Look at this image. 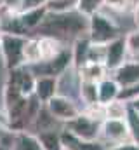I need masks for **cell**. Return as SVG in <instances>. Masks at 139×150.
Returning a JSON list of instances; mask_svg holds the SVG:
<instances>
[{"instance_id": "obj_1", "label": "cell", "mask_w": 139, "mask_h": 150, "mask_svg": "<svg viewBox=\"0 0 139 150\" xmlns=\"http://www.w3.org/2000/svg\"><path fill=\"white\" fill-rule=\"evenodd\" d=\"M37 32L61 40L63 37H80L87 33V18L82 16L78 11L68 14H47Z\"/></svg>"}, {"instance_id": "obj_2", "label": "cell", "mask_w": 139, "mask_h": 150, "mask_svg": "<svg viewBox=\"0 0 139 150\" xmlns=\"http://www.w3.org/2000/svg\"><path fill=\"white\" fill-rule=\"evenodd\" d=\"M28 37L12 35V33H0V61L4 63L5 70H16L25 67L23 63V49Z\"/></svg>"}, {"instance_id": "obj_3", "label": "cell", "mask_w": 139, "mask_h": 150, "mask_svg": "<svg viewBox=\"0 0 139 150\" xmlns=\"http://www.w3.org/2000/svg\"><path fill=\"white\" fill-rule=\"evenodd\" d=\"M87 37L91 44L106 45L108 42L118 38V26L101 12H96L87 18Z\"/></svg>"}, {"instance_id": "obj_4", "label": "cell", "mask_w": 139, "mask_h": 150, "mask_svg": "<svg viewBox=\"0 0 139 150\" xmlns=\"http://www.w3.org/2000/svg\"><path fill=\"white\" fill-rule=\"evenodd\" d=\"M65 131H68L70 134H73L75 138L94 142L101 134V122L92 119V117H89L87 113H78L75 119L66 122Z\"/></svg>"}, {"instance_id": "obj_5", "label": "cell", "mask_w": 139, "mask_h": 150, "mask_svg": "<svg viewBox=\"0 0 139 150\" xmlns=\"http://www.w3.org/2000/svg\"><path fill=\"white\" fill-rule=\"evenodd\" d=\"M71 49H63L58 56H54L52 59H47V61H40L37 65L28 67L32 70V74L35 77H58L63 75L66 72L70 65H71Z\"/></svg>"}, {"instance_id": "obj_6", "label": "cell", "mask_w": 139, "mask_h": 150, "mask_svg": "<svg viewBox=\"0 0 139 150\" xmlns=\"http://www.w3.org/2000/svg\"><path fill=\"white\" fill-rule=\"evenodd\" d=\"M45 108L49 110V113L58 120V122H70L71 119H75L80 110H78V107L70 100L66 96H63V94H56L54 98H51L47 103H45Z\"/></svg>"}, {"instance_id": "obj_7", "label": "cell", "mask_w": 139, "mask_h": 150, "mask_svg": "<svg viewBox=\"0 0 139 150\" xmlns=\"http://www.w3.org/2000/svg\"><path fill=\"white\" fill-rule=\"evenodd\" d=\"M125 54H127V49H125L124 38L118 37L111 42H108L104 47V68L110 72L117 70L122 63H125Z\"/></svg>"}, {"instance_id": "obj_8", "label": "cell", "mask_w": 139, "mask_h": 150, "mask_svg": "<svg viewBox=\"0 0 139 150\" xmlns=\"http://www.w3.org/2000/svg\"><path fill=\"white\" fill-rule=\"evenodd\" d=\"M7 79L18 87V91H19L23 96H26V98L33 96L37 77L32 74V70H30L28 67H19V68H16V70H11Z\"/></svg>"}, {"instance_id": "obj_9", "label": "cell", "mask_w": 139, "mask_h": 150, "mask_svg": "<svg viewBox=\"0 0 139 150\" xmlns=\"http://www.w3.org/2000/svg\"><path fill=\"white\" fill-rule=\"evenodd\" d=\"M113 80L120 86V89H127L139 84V61L122 63L117 70H113Z\"/></svg>"}, {"instance_id": "obj_10", "label": "cell", "mask_w": 139, "mask_h": 150, "mask_svg": "<svg viewBox=\"0 0 139 150\" xmlns=\"http://www.w3.org/2000/svg\"><path fill=\"white\" fill-rule=\"evenodd\" d=\"M101 134L106 140L113 142V143H124L125 140H129V129L125 120H113V119H104L101 122Z\"/></svg>"}, {"instance_id": "obj_11", "label": "cell", "mask_w": 139, "mask_h": 150, "mask_svg": "<svg viewBox=\"0 0 139 150\" xmlns=\"http://www.w3.org/2000/svg\"><path fill=\"white\" fill-rule=\"evenodd\" d=\"M58 89H59V79L58 77H37L33 96L42 105H45L51 98H54L58 94Z\"/></svg>"}, {"instance_id": "obj_12", "label": "cell", "mask_w": 139, "mask_h": 150, "mask_svg": "<svg viewBox=\"0 0 139 150\" xmlns=\"http://www.w3.org/2000/svg\"><path fill=\"white\" fill-rule=\"evenodd\" d=\"M61 142H63L65 150H106V147L101 142H98V140H94V142L80 140V138H75L73 134H70L68 131L61 133Z\"/></svg>"}, {"instance_id": "obj_13", "label": "cell", "mask_w": 139, "mask_h": 150, "mask_svg": "<svg viewBox=\"0 0 139 150\" xmlns=\"http://www.w3.org/2000/svg\"><path fill=\"white\" fill-rule=\"evenodd\" d=\"M120 94V86L113 79H103L98 82V103L99 105H108L115 100H118Z\"/></svg>"}, {"instance_id": "obj_14", "label": "cell", "mask_w": 139, "mask_h": 150, "mask_svg": "<svg viewBox=\"0 0 139 150\" xmlns=\"http://www.w3.org/2000/svg\"><path fill=\"white\" fill-rule=\"evenodd\" d=\"M45 16H47L45 7H37V9H28V11L18 12V18H19V21H21V25H23L28 32H35V30L42 25V21L45 19Z\"/></svg>"}, {"instance_id": "obj_15", "label": "cell", "mask_w": 139, "mask_h": 150, "mask_svg": "<svg viewBox=\"0 0 139 150\" xmlns=\"http://www.w3.org/2000/svg\"><path fill=\"white\" fill-rule=\"evenodd\" d=\"M38 47H40V61H47L52 59L54 56H58L65 47L61 44V40L49 35H42L38 37Z\"/></svg>"}, {"instance_id": "obj_16", "label": "cell", "mask_w": 139, "mask_h": 150, "mask_svg": "<svg viewBox=\"0 0 139 150\" xmlns=\"http://www.w3.org/2000/svg\"><path fill=\"white\" fill-rule=\"evenodd\" d=\"M89 45H91V40L89 37H77L75 38V44L71 47V65L78 70L84 63H87V52H89Z\"/></svg>"}, {"instance_id": "obj_17", "label": "cell", "mask_w": 139, "mask_h": 150, "mask_svg": "<svg viewBox=\"0 0 139 150\" xmlns=\"http://www.w3.org/2000/svg\"><path fill=\"white\" fill-rule=\"evenodd\" d=\"M106 68H104L103 63H84L80 68H78V74H80V80H91V82H99L106 79Z\"/></svg>"}, {"instance_id": "obj_18", "label": "cell", "mask_w": 139, "mask_h": 150, "mask_svg": "<svg viewBox=\"0 0 139 150\" xmlns=\"http://www.w3.org/2000/svg\"><path fill=\"white\" fill-rule=\"evenodd\" d=\"M42 150H65L63 142H61V133H58L56 129L52 131H42L35 134Z\"/></svg>"}, {"instance_id": "obj_19", "label": "cell", "mask_w": 139, "mask_h": 150, "mask_svg": "<svg viewBox=\"0 0 139 150\" xmlns=\"http://www.w3.org/2000/svg\"><path fill=\"white\" fill-rule=\"evenodd\" d=\"M12 150H42V147H40L37 136L32 134L30 131H19V133H16Z\"/></svg>"}, {"instance_id": "obj_20", "label": "cell", "mask_w": 139, "mask_h": 150, "mask_svg": "<svg viewBox=\"0 0 139 150\" xmlns=\"http://www.w3.org/2000/svg\"><path fill=\"white\" fill-rule=\"evenodd\" d=\"M23 63L25 67H32L40 63V47H38V37H28L23 49Z\"/></svg>"}, {"instance_id": "obj_21", "label": "cell", "mask_w": 139, "mask_h": 150, "mask_svg": "<svg viewBox=\"0 0 139 150\" xmlns=\"http://www.w3.org/2000/svg\"><path fill=\"white\" fill-rule=\"evenodd\" d=\"M44 7L47 14H68L77 11L78 0H47Z\"/></svg>"}, {"instance_id": "obj_22", "label": "cell", "mask_w": 139, "mask_h": 150, "mask_svg": "<svg viewBox=\"0 0 139 150\" xmlns=\"http://www.w3.org/2000/svg\"><path fill=\"white\" fill-rule=\"evenodd\" d=\"M129 105L122 100H115L108 105H104V119H113V120H125Z\"/></svg>"}, {"instance_id": "obj_23", "label": "cell", "mask_w": 139, "mask_h": 150, "mask_svg": "<svg viewBox=\"0 0 139 150\" xmlns=\"http://www.w3.org/2000/svg\"><path fill=\"white\" fill-rule=\"evenodd\" d=\"M125 124H127V129H129V136H131L132 143L139 147V112H138V110H134L131 105H129V108H127Z\"/></svg>"}, {"instance_id": "obj_24", "label": "cell", "mask_w": 139, "mask_h": 150, "mask_svg": "<svg viewBox=\"0 0 139 150\" xmlns=\"http://www.w3.org/2000/svg\"><path fill=\"white\" fill-rule=\"evenodd\" d=\"M80 98L87 107L98 103V82L80 80Z\"/></svg>"}, {"instance_id": "obj_25", "label": "cell", "mask_w": 139, "mask_h": 150, "mask_svg": "<svg viewBox=\"0 0 139 150\" xmlns=\"http://www.w3.org/2000/svg\"><path fill=\"white\" fill-rule=\"evenodd\" d=\"M103 4H104V0H78V7H77V11H78L82 16L89 18V16L99 12V9H101Z\"/></svg>"}, {"instance_id": "obj_26", "label": "cell", "mask_w": 139, "mask_h": 150, "mask_svg": "<svg viewBox=\"0 0 139 150\" xmlns=\"http://www.w3.org/2000/svg\"><path fill=\"white\" fill-rule=\"evenodd\" d=\"M124 42H125L127 52H131L132 56H139V28L131 32L127 37L124 38Z\"/></svg>"}, {"instance_id": "obj_27", "label": "cell", "mask_w": 139, "mask_h": 150, "mask_svg": "<svg viewBox=\"0 0 139 150\" xmlns=\"http://www.w3.org/2000/svg\"><path fill=\"white\" fill-rule=\"evenodd\" d=\"M103 5L110 7V9H115V11H125L129 5V0H104Z\"/></svg>"}, {"instance_id": "obj_28", "label": "cell", "mask_w": 139, "mask_h": 150, "mask_svg": "<svg viewBox=\"0 0 139 150\" xmlns=\"http://www.w3.org/2000/svg\"><path fill=\"white\" fill-rule=\"evenodd\" d=\"M47 0H21V11H28V9H37V7H44Z\"/></svg>"}, {"instance_id": "obj_29", "label": "cell", "mask_w": 139, "mask_h": 150, "mask_svg": "<svg viewBox=\"0 0 139 150\" xmlns=\"http://www.w3.org/2000/svg\"><path fill=\"white\" fill-rule=\"evenodd\" d=\"M110 150H139V147L134 145L132 142H124V143H118V145L111 147Z\"/></svg>"}, {"instance_id": "obj_30", "label": "cell", "mask_w": 139, "mask_h": 150, "mask_svg": "<svg viewBox=\"0 0 139 150\" xmlns=\"http://www.w3.org/2000/svg\"><path fill=\"white\" fill-rule=\"evenodd\" d=\"M134 21H136V25H138V28H139V0H138V4H136V7H134Z\"/></svg>"}, {"instance_id": "obj_31", "label": "cell", "mask_w": 139, "mask_h": 150, "mask_svg": "<svg viewBox=\"0 0 139 150\" xmlns=\"http://www.w3.org/2000/svg\"><path fill=\"white\" fill-rule=\"evenodd\" d=\"M131 107H132L134 110H138V112H139V96L136 98V100H132V103H131Z\"/></svg>"}, {"instance_id": "obj_32", "label": "cell", "mask_w": 139, "mask_h": 150, "mask_svg": "<svg viewBox=\"0 0 139 150\" xmlns=\"http://www.w3.org/2000/svg\"><path fill=\"white\" fill-rule=\"evenodd\" d=\"M0 150H11L9 147H4V145H0Z\"/></svg>"}]
</instances>
